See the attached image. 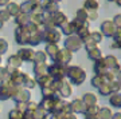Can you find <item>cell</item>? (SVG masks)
<instances>
[{
    "mask_svg": "<svg viewBox=\"0 0 121 119\" xmlns=\"http://www.w3.org/2000/svg\"><path fill=\"white\" fill-rule=\"evenodd\" d=\"M67 75H69L70 80L73 82L74 84H82V82L85 80V72H83L82 68L79 67H69L66 68Z\"/></svg>",
    "mask_w": 121,
    "mask_h": 119,
    "instance_id": "obj_1",
    "label": "cell"
},
{
    "mask_svg": "<svg viewBox=\"0 0 121 119\" xmlns=\"http://www.w3.org/2000/svg\"><path fill=\"white\" fill-rule=\"evenodd\" d=\"M20 9L23 13L27 15H32V13H42L40 5H39L38 0H26L24 3L20 4Z\"/></svg>",
    "mask_w": 121,
    "mask_h": 119,
    "instance_id": "obj_2",
    "label": "cell"
},
{
    "mask_svg": "<svg viewBox=\"0 0 121 119\" xmlns=\"http://www.w3.org/2000/svg\"><path fill=\"white\" fill-rule=\"evenodd\" d=\"M38 1H39V5H40V9L46 11V13L52 15V13L59 11V5L54 0H38Z\"/></svg>",
    "mask_w": 121,
    "mask_h": 119,
    "instance_id": "obj_3",
    "label": "cell"
},
{
    "mask_svg": "<svg viewBox=\"0 0 121 119\" xmlns=\"http://www.w3.org/2000/svg\"><path fill=\"white\" fill-rule=\"evenodd\" d=\"M65 46H66V50L71 52V51L78 50L79 47L82 46V42H81V39L78 38V36H73V35H70L69 38L66 39Z\"/></svg>",
    "mask_w": 121,
    "mask_h": 119,
    "instance_id": "obj_4",
    "label": "cell"
},
{
    "mask_svg": "<svg viewBox=\"0 0 121 119\" xmlns=\"http://www.w3.org/2000/svg\"><path fill=\"white\" fill-rule=\"evenodd\" d=\"M65 71H66L65 67H62L60 64H56V63L48 67V72H50V75L54 76L55 79H58V80H59L60 78L65 76Z\"/></svg>",
    "mask_w": 121,
    "mask_h": 119,
    "instance_id": "obj_5",
    "label": "cell"
},
{
    "mask_svg": "<svg viewBox=\"0 0 121 119\" xmlns=\"http://www.w3.org/2000/svg\"><path fill=\"white\" fill-rule=\"evenodd\" d=\"M54 59L56 60V64H66L71 60V52L67 50H59Z\"/></svg>",
    "mask_w": 121,
    "mask_h": 119,
    "instance_id": "obj_6",
    "label": "cell"
},
{
    "mask_svg": "<svg viewBox=\"0 0 121 119\" xmlns=\"http://www.w3.org/2000/svg\"><path fill=\"white\" fill-rule=\"evenodd\" d=\"M117 28L114 27V24L110 20H106L101 24V34H102V36L104 35L105 36H113V34H114Z\"/></svg>",
    "mask_w": 121,
    "mask_h": 119,
    "instance_id": "obj_7",
    "label": "cell"
},
{
    "mask_svg": "<svg viewBox=\"0 0 121 119\" xmlns=\"http://www.w3.org/2000/svg\"><path fill=\"white\" fill-rule=\"evenodd\" d=\"M34 54L35 52L31 50V48H22V50H19V52H17V56L20 58V60H26V62H28V60H32L34 59Z\"/></svg>",
    "mask_w": 121,
    "mask_h": 119,
    "instance_id": "obj_8",
    "label": "cell"
},
{
    "mask_svg": "<svg viewBox=\"0 0 121 119\" xmlns=\"http://www.w3.org/2000/svg\"><path fill=\"white\" fill-rule=\"evenodd\" d=\"M7 12L11 15V17L15 16L16 17L19 13H22V9H20V4H17V3H13V1H9L8 4H7Z\"/></svg>",
    "mask_w": 121,
    "mask_h": 119,
    "instance_id": "obj_9",
    "label": "cell"
},
{
    "mask_svg": "<svg viewBox=\"0 0 121 119\" xmlns=\"http://www.w3.org/2000/svg\"><path fill=\"white\" fill-rule=\"evenodd\" d=\"M52 21H54V26L60 27L62 24H65L66 21H67V17H66V15L63 12L58 11V12L52 13Z\"/></svg>",
    "mask_w": 121,
    "mask_h": 119,
    "instance_id": "obj_10",
    "label": "cell"
},
{
    "mask_svg": "<svg viewBox=\"0 0 121 119\" xmlns=\"http://www.w3.org/2000/svg\"><path fill=\"white\" fill-rule=\"evenodd\" d=\"M15 21H16L17 27H24L27 26L28 23H30V16L27 15V13H19L16 16V19H15Z\"/></svg>",
    "mask_w": 121,
    "mask_h": 119,
    "instance_id": "obj_11",
    "label": "cell"
},
{
    "mask_svg": "<svg viewBox=\"0 0 121 119\" xmlns=\"http://www.w3.org/2000/svg\"><path fill=\"white\" fill-rule=\"evenodd\" d=\"M99 8V3L97 0H85L83 3V9H86L87 12L89 11H97Z\"/></svg>",
    "mask_w": 121,
    "mask_h": 119,
    "instance_id": "obj_12",
    "label": "cell"
},
{
    "mask_svg": "<svg viewBox=\"0 0 121 119\" xmlns=\"http://www.w3.org/2000/svg\"><path fill=\"white\" fill-rule=\"evenodd\" d=\"M85 107H86V104H85L81 99H75V100L71 103L70 108L73 111H78V112H85Z\"/></svg>",
    "mask_w": 121,
    "mask_h": 119,
    "instance_id": "obj_13",
    "label": "cell"
},
{
    "mask_svg": "<svg viewBox=\"0 0 121 119\" xmlns=\"http://www.w3.org/2000/svg\"><path fill=\"white\" fill-rule=\"evenodd\" d=\"M82 102L85 103L86 106H94L95 102H97V98H95L91 92H87V94H85V96L82 98Z\"/></svg>",
    "mask_w": 121,
    "mask_h": 119,
    "instance_id": "obj_14",
    "label": "cell"
},
{
    "mask_svg": "<svg viewBox=\"0 0 121 119\" xmlns=\"http://www.w3.org/2000/svg\"><path fill=\"white\" fill-rule=\"evenodd\" d=\"M58 91H59V94L62 96H70L71 95V87L69 84H66V83H60Z\"/></svg>",
    "mask_w": 121,
    "mask_h": 119,
    "instance_id": "obj_15",
    "label": "cell"
},
{
    "mask_svg": "<svg viewBox=\"0 0 121 119\" xmlns=\"http://www.w3.org/2000/svg\"><path fill=\"white\" fill-rule=\"evenodd\" d=\"M75 20L81 21V23H86V20H87V11L86 9H83V8L78 9L77 11V19H75Z\"/></svg>",
    "mask_w": 121,
    "mask_h": 119,
    "instance_id": "obj_16",
    "label": "cell"
},
{
    "mask_svg": "<svg viewBox=\"0 0 121 119\" xmlns=\"http://www.w3.org/2000/svg\"><path fill=\"white\" fill-rule=\"evenodd\" d=\"M46 51H47V54L54 59L56 56V54H58V51H59V48H58L56 44H48V46L46 47Z\"/></svg>",
    "mask_w": 121,
    "mask_h": 119,
    "instance_id": "obj_17",
    "label": "cell"
},
{
    "mask_svg": "<svg viewBox=\"0 0 121 119\" xmlns=\"http://www.w3.org/2000/svg\"><path fill=\"white\" fill-rule=\"evenodd\" d=\"M89 38H90V42H93L94 44H97V43H101V42H102V34H101V32H98V31H94V32H91V34L89 35Z\"/></svg>",
    "mask_w": 121,
    "mask_h": 119,
    "instance_id": "obj_18",
    "label": "cell"
},
{
    "mask_svg": "<svg viewBox=\"0 0 121 119\" xmlns=\"http://www.w3.org/2000/svg\"><path fill=\"white\" fill-rule=\"evenodd\" d=\"M87 56L93 60H98L99 58H101V52H99V50L95 47L93 50H89V51H87Z\"/></svg>",
    "mask_w": 121,
    "mask_h": 119,
    "instance_id": "obj_19",
    "label": "cell"
},
{
    "mask_svg": "<svg viewBox=\"0 0 121 119\" xmlns=\"http://www.w3.org/2000/svg\"><path fill=\"white\" fill-rule=\"evenodd\" d=\"M8 64L9 66H13V67H19V66L22 64V60H20V58L17 55H12V56H9Z\"/></svg>",
    "mask_w": 121,
    "mask_h": 119,
    "instance_id": "obj_20",
    "label": "cell"
},
{
    "mask_svg": "<svg viewBox=\"0 0 121 119\" xmlns=\"http://www.w3.org/2000/svg\"><path fill=\"white\" fill-rule=\"evenodd\" d=\"M110 104H113L114 107H120L121 106V102H120V95L118 94H113L110 96Z\"/></svg>",
    "mask_w": 121,
    "mask_h": 119,
    "instance_id": "obj_21",
    "label": "cell"
},
{
    "mask_svg": "<svg viewBox=\"0 0 121 119\" xmlns=\"http://www.w3.org/2000/svg\"><path fill=\"white\" fill-rule=\"evenodd\" d=\"M44 59H46V54L44 52H36V54H34V60L36 63L42 64L44 62Z\"/></svg>",
    "mask_w": 121,
    "mask_h": 119,
    "instance_id": "obj_22",
    "label": "cell"
},
{
    "mask_svg": "<svg viewBox=\"0 0 121 119\" xmlns=\"http://www.w3.org/2000/svg\"><path fill=\"white\" fill-rule=\"evenodd\" d=\"M9 19H11V15L7 12V9H5V8L0 9V20L4 23V21H8Z\"/></svg>",
    "mask_w": 121,
    "mask_h": 119,
    "instance_id": "obj_23",
    "label": "cell"
},
{
    "mask_svg": "<svg viewBox=\"0 0 121 119\" xmlns=\"http://www.w3.org/2000/svg\"><path fill=\"white\" fill-rule=\"evenodd\" d=\"M99 115H101L99 119H110V115L112 114H110V111H109L108 108H101V110H99Z\"/></svg>",
    "mask_w": 121,
    "mask_h": 119,
    "instance_id": "obj_24",
    "label": "cell"
},
{
    "mask_svg": "<svg viewBox=\"0 0 121 119\" xmlns=\"http://www.w3.org/2000/svg\"><path fill=\"white\" fill-rule=\"evenodd\" d=\"M7 48H8L7 42H5L4 39H0V54H4L7 51Z\"/></svg>",
    "mask_w": 121,
    "mask_h": 119,
    "instance_id": "obj_25",
    "label": "cell"
},
{
    "mask_svg": "<svg viewBox=\"0 0 121 119\" xmlns=\"http://www.w3.org/2000/svg\"><path fill=\"white\" fill-rule=\"evenodd\" d=\"M98 17V13H97V11H89L87 12V20H95Z\"/></svg>",
    "mask_w": 121,
    "mask_h": 119,
    "instance_id": "obj_26",
    "label": "cell"
},
{
    "mask_svg": "<svg viewBox=\"0 0 121 119\" xmlns=\"http://www.w3.org/2000/svg\"><path fill=\"white\" fill-rule=\"evenodd\" d=\"M120 19H121V15H116V16H114V20L112 21L113 24H114V27H116V28H120V27H121Z\"/></svg>",
    "mask_w": 121,
    "mask_h": 119,
    "instance_id": "obj_27",
    "label": "cell"
},
{
    "mask_svg": "<svg viewBox=\"0 0 121 119\" xmlns=\"http://www.w3.org/2000/svg\"><path fill=\"white\" fill-rule=\"evenodd\" d=\"M7 75V68H3L0 67V79H3V78Z\"/></svg>",
    "mask_w": 121,
    "mask_h": 119,
    "instance_id": "obj_28",
    "label": "cell"
},
{
    "mask_svg": "<svg viewBox=\"0 0 121 119\" xmlns=\"http://www.w3.org/2000/svg\"><path fill=\"white\" fill-rule=\"evenodd\" d=\"M11 1V0H0V7H4V5H7Z\"/></svg>",
    "mask_w": 121,
    "mask_h": 119,
    "instance_id": "obj_29",
    "label": "cell"
},
{
    "mask_svg": "<svg viewBox=\"0 0 121 119\" xmlns=\"http://www.w3.org/2000/svg\"><path fill=\"white\" fill-rule=\"evenodd\" d=\"M120 115H121V114H118V112H117V114L113 115V118H112V119H120Z\"/></svg>",
    "mask_w": 121,
    "mask_h": 119,
    "instance_id": "obj_30",
    "label": "cell"
},
{
    "mask_svg": "<svg viewBox=\"0 0 121 119\" xmlns=\"http://www.w3.org/2000/svg\"><path fill=\"white\" fill-rule=\"evenodd\" d=\"M114 1H116V3H117V5H118V7H120V5H121V0H114Z\"/></svg>",
    "mask_w": 121,
    "mask_h": 119,
    "instance_id": "obj_31",
    "label": "cell"
},
{
    "mask_svg": "<svg viewBox=\"0 0 121 119\" xmlns=\"http://www.w3.org/2000/svg\"><path fill=\"white\" fill-rule=\"evenodd\" d=\"M3 24H4V23H3V21L0 20V28H1V27H3Z\"/></svg>",
    "mask_w": 121,
    "mask_h": 119,
    "instance_id": "obj_32",
    "label": "cell"
},
{
    "mask_svg": "<svg viewBox=\"0 0 121 119\" xmlns=\"http://www.w3.org/2000/svg\"><path fill=\"white\" fill-rule=\"evenodd\" d=\"M54 1H55V3H59V1H62V0H54Z\"/></svg>",
    "mask_w": 121,
    "mask_h": 119,
    "instance_id": "obj_33",
    "label": "cell"
},
{
    "mask_svg": "<svg viewBox=\"0 0 121 119\" xmlns=\"http://www.w3.org/2000/svg\"><path fill=\"white\" fill-rule=\"evenodd\" d=\"M108 1H114V0H108Z\"/></svg>",
    "mask_w": 121,
    "mask_h": 119,
    "instance_id": "obj_34",
    "label": "cell"
}]
</instances>
